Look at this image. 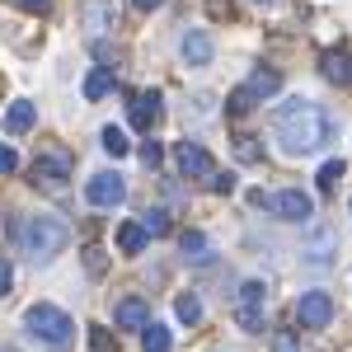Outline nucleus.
<instances>
[{
	"label": "nucleus",
	"mask_w": 352,
	"mask_h": 352,
	"mask_svg": "<svg viewBox=\"0 0 352 352\" xmlns=\"http://www.w3.org/2000/svg\"><path fill=\"white\" fill-rule=\"evenodd\" d=\"M272 127H277V141H282L287 155H315L338 136V118L329 109H320L315 99H292V104L277 109Z\"/></svg>",
	"instance_id": "nucleus-1"
},
{
	"label": "nucleus",
	"mask_w": 352,
	"mask_h": 352,
	"mask_svg": "<svg viewBox=\"0 0 352 352\" xmlns=\"http://www.w3.org/2000/svg\"><path fill=\"white\" fill-rule=\"evenodd\" d=\"M14 235H19V244H24V254L33 263H52L56 254L71 244V226L61 217H52V212H38V217H24V226Z\"/></svg>",
	"instance_id": "nucleus-2"
},
{
	"label": "nucleus",
	"mask_w": 352,
	"mask_h": 352,
	"mask_svg": "<svg viewBox=\"0 0 352 352\" xmlns=\"http://www.w3.org/2000/svg\"><path fill=\"white\" fill-rule=\"evenodd\" d=\"M24 324H28V333H33L38 343H47V348H56V352H66V348H71V338H76V320H71L61 305H47V300L28 305Z\"/></svg>",
	"instance_id": "nucleus-3"
},
{
	"label": "nucleus",
	"mask_w": 352,
	"mask_h": 352,
	"mask_svg": "<svg viewBox=\"0 0 352 352\" xmlns=\"http://www.w3.org/2000/svg\"><path fill=\"white\" fill-rule=\"evenodd\" d=\"M263 310H268V287L263 282H244L235 300V320L244 333H263Z\"/></svg>",
	"instance_id": "nucleus-4"
},
{
	"label": "nucleus",
	"mask_w": 352,
	"mask_h": 352,
	"mask_svg": "<svg viewBox=\"0 0 352 352\" xmlns=\"http://www.w3.org/2000/svg\"><path fill=\"white\" fill-rule=\"evenodd\" d=\"M263 207H268L277 221H292V226H305V221L315 217V197H310V192H300V188H282V192H272Z\"/></svg>",
	"instance_id": "nucleus-5"
},
{
	"label": "nucleus",
	"mask_w": 352,
	"mask_h": 352,
	"mask_svg": "<svg viewBox=\"0 0 352 352\" xmlns=\"http://www.w3.org/2000/svg\"><path fill=\"white\" fill-rule=\"evenodd\" d=\"M80 24H85V38H89V43L109 38L113 28H118V5H113V0H85L80 5Z\"/></svg>",
	"instance_id": "nucleus-6"
},
{
	"label": "nucleus",
	"mask_w": 352,
	"mask_h": 352,
	"mask_svg": "<svg viewBox=\"0 0 352 352\" xmlns=\"http://www.w3.org/2000/svg\"><path fill=\"white\" fill-rule=\"evenodd\" d=\"M174 160L184 169V179H212L217 174V160H212V151L202 141H179L174 146Z\"/></svg>",
	"instance_id": "nucleus-7"
},
{
	"label": "nucleus",
	"mask_w": 352,
	"mask_h": 352,
	"mask_svg": "<svg viewBox=\"0 0 352 352\" xmlns=\"http://www.w3.org/2000/svg\"><path fill=\"white\" fill-rule=\"evenodd\" d=\"M85 197H89V207H118V202L127 197V179L113 174V169H104V174H94V179L85 184Z\"/></svg>",
	"instance_id": "nucleus-8"
},
{
	"label": "nucleus",
	"mask_w": 352,
	"mask_h": 352,
	"mask_svg": "<svg viewBox=\"0 0 352 352\" xmlns=\"http://www.w3.org/2000/svg\"><path fill=\"white\" fill-rule=\"evenodd\" d=\"M333 320V296L329 292H305L296 300V324L300 329H324Z\"/></svg>",
	"instance_id": "nucleus-9"
},
{
	"label": "nucleus",
	"mask_w": 352,
	"mask_h": 352,
	"mask_svg": "<svg viewBox=\"0 0 352 352\" xmlns=\"http://www.w3.org/2000/svg\"><path fill=\"white\" fill-rule=\"evenodd\" d=\"M66 179H71V160L66 155H38L33 160V184L38 188H47V192H56V188H66Z\"/></svg>",
	"instance_id": "nucleus-10"
},
{
	"label": "nucleus",
	"mask_w": 352,
	"mask_h": 352,
	"mask_svg": "<svg viewBox=\"0 0 352 352\" xmlns=\"http://www.w3.org/2000/svg\"><path fill=\"white\" fill-rule=\"evenodd\" d=\"M113 324L118 329H146L151 324V305L141 296H122L118 305H113Z\"/></svg>",
	"instance_id": "nucleus-11"
},
{
	"label": "nucleus",
	"mask_w": 352,
	"mask_h": 352,
	"mask_svg": "<svg viewBox=\"0 0 352 352\" xmlns=\"http://www.w3.org/2000/svg\"><path fill=\"white\" fill-rule=\"evenodd\" d=\"M179 52H184V61H188V66H207V61H212V52H217V43H212V33L188 28V33H184V43H179Z\"/></svg>",
	"instance_id": "nucleus-12"
},
{
	"label": "nucleus",
	"mask_w": 352,
	"mask_h": 352,
	"mask_svg": "<svg viewBox=\"0 0 352 352\" xmlns=\"http://www.w3.org/2000/svg\"><path fill=\"white\" fill-rule=\"evenodd\" d=\"M333 254H338V230H315L305 244V263L324 268V263H333Z\"/></svg>",
	"instance_id": "nucleus-13"
},
{
	"label": "nucleus",
	"mask_w": 352,
	"mask_h": 352,
	"mask_svg": "<svg viewBox=\"0 0 352 352\" xmlns=\"http://www.w3.org/2000/svg\"><path fill=\"white\" fill-rule=\"evenodd\" d=\"M33 122H38V104H28V99H14V104L5 109V132L10 136L33 132Z\"/></svg>",
	"instance_id": "nucleus-14"
},
{
	"label": "nucleus",
	"mask_w": 352,
	"mask_h": 352,
	"mask_svg": "<svg viewBox=\"0 0 352 352\" xmlns=\"http://www.w3.org/2000/svg\"><path fill=\"white\" fill-rule=\"evenodd\" d=\"M132 122L141 127V132H151L155 122H160V94L151 89V94H136L132 99Z\"/></svg>",
	"instance_id": "nucleus-15"
},
{
	"label": "nucleus",
	"mask_w": 352,
	"mask_h": 352,
	"mask_svg": "<svg viewBox=\"0 0 352 352\" xmlns=\"http://www.w3.org/2000/svg\"><path fill=\"white\" fill-rule=\"evenodd\" d=\"M320 66H324V80H333V85H352V56L343 52V47L324 52V56H320Z\"/></svg>",
	"instance_id": "nucleus-16"
},
{
	"label": "nucleus",
	"mask_w": 352,
	"mask_h": 352,
	"mask_svg": "<svg viewBox=\"0 0 352 352\" xmlns=\"http://www.w3.org/2000/svg\"><path fill=\"white\" fill-rule=\"evenodd\" d=\"M244 89H249V99H272V94L282 89V76H277V71H263V66H258V71L249 76V85H244Z\"/></svg>",
	"instance_id": "nucleus-17"
},
{
	"label": "nucleus",
	"mask_w": 352,
	"mask_h": 352,
	"mask_svg": "<svg viewBox=\"0 0 352 352\" xmlns=\"http://www.w3.org/2000/svg\"><path fill=\"white\" fill-rule=\"evenodd\" d=\"M179 249H184L188 263H212V240H207L202 230H188V235L179 240Z\"/></svg>",
	"instance_id": "nucleus-18"
},
{
	"label": "nucleus",
	"mask_w": 352,
	"mask_h": 352,
	"mask_svg": "<svg viewBox=\"0 0 352 352\" xmlns=\"http://www.w3.org/2000/svg\"><path fill=\"white\" fill-rule=\"evenodd\" d=\"M118 249H122V254H141V249H146L141 221H122V226H118Z\"/></svg>",
	"instance_id": "nucleus-19"
},
{
	"label": "nucleus",
	"mask_w": 352,
	"mask_h": 352,
	"mask_svg": "<svg viewBox=\"0 0 352 352\" xmlns=\"http://www.w3.org/2000/svg\"><path fill=\"white\" fill-rule=\"evenodd\" d=\"M113 85H118V80H113V66H99V71H89V80H85V99H104Z\"/></svg>",
	"instance_id": "nucleus-20"
},
{
	"label": "nucleus",
	"mask_w": 352,
	"mask_h": 352,
	"mask_svg": "<svg viewBox=\"0 0 352 352\" xmlns=\"http://www.w3.org/2000/svg\"><path fill=\"white\" fill-rule=\"evenodd\" d=\"M141 348H146V352H169V348H174V338H169V329H164V324H146V329H141Z\"/></svg>",
	"instance_id": "nucleus-21"
},
{
	"label": "nucleus",
	"mask_w": 352,
	"mask_h": 352,
	"mask_svg": "<svg viewBox=\"0 0 352 352\" xmlns=\"http://www.w3.org/2000/svg\"><path fill=\"white\" fill-rule=\"evenodd\" d=\"M99 146H104V151H109L113 160H118V155H127V151H132V141H127V136H122V127H104V136H99Z\"/></svg>",
	"instance_id": "nucleus-22"
},
{
	"label": "nucleus",
	"mask_w": 352,
	"mask_h": 352,
	"mask_svg": "<svg viewBox=\"0 0 352 352\" xmlns=\"http://www.w3.org/2000/svg\"><path fill=\"white\" fill-rule=\"evenodd\" d=\"M141 230H146V240L169 235V212H160V207H155V212H146V217H141Z\"/></svg>",
	"instance_id": "nucleus-23"
},
{
	"label": "nucleus",
	"mask_w": 352,
	"mask_h": 352,
	"mask_svg": "<svg viewBox=\"0 0 352 352\" xmlns=\"http://www.w3.org/2000/svg\"><path fill=\"white\" fill-rule=\"evenodd\" d=\"M174 315H179L184 324H197V320H202V300L192 296V292H188V296H179V300H174Z\"/></svg>",
	"instance_id": "nucleus-24"
},
{
	"label": "nucleus",
	"mask_w": 352,
	"mask_h": 352,
	"mask_svg": "<svg viewBox=\"0 0 352 352\" xmlns=\"http://www.w3.org/2000/svg\"><path fill=\"white\" fill-rule=\"evenodd\" d=\"M343 169H348L343 160H324V169H320V188L333 192V188H338V179H343Z\"/></svg>",
	"instance_id": "nucleus-25"
},
{
	"label": "nucleus",
	"mask_w": 352,
	"mask_h": 352,
	"mask_svg": "<svg viewBox=\"0 0 352 352\" xmlns=\"http://www.w3.org/2000/svg\"><path fill=\"white\" fill-rule=\"evenodd\" d=\"M160 160H164L160 141H146V146H141V164H146V169H160Z\"/></svg>",
	"instance_id": "nucleus-26"
},
{
	"label": "nucleus",
	"mask_w": 352,
	"mask_h": 352,
	"mask_svg": "<svg viewBox=\"0 0 352 352\" xmlns=\"http://www.w3.org/2000/svg\"><path fill=\"white\" fill-rule=\"evenodd\" d=\"M249 109H254L249 89H235V94H230V104H226V113H249Z\"/></svg>",
	"instance_id": "nucleus-27"
},
{
	"label": "nucleus",
	"mask_w": 352,
	"mask_h": 352,
	"mask_svg": "<svg viewBox=\"0 0 352 352\" xmlns=\"http://www.w3.org/2000/svg\"><path fill=\"white\" fill-rule=\"evenodd\" d=\"M235 151H240V160H258V146H254V136H235Z\"/></svg>",
	"instance_id": "nucleus-28"
},
{
	"label": "nucleus",
	"mask_w": 352,
	"mask_h": 352,
	"mask_svg": "<svg viewBox=\"0 0 352 352\" xmlns=\"http://www.w3.org/2000/svg\"><path fill=\"white\" fill-rule=\"evenodd\" d=\"M85 268L99 277V272H104V249H85Z\"/></svg>",
	"instance_id": "nucleus-29"
},
{
	"label": "nucleus",
	"mask_w": 352,
	"mask_h": 352,
	"mask_svg": "<svg viewBox=\"0 0 352 352\" xmlns=\"http://www.w3.org/2000/svg\"><path fill=\"white\" fill-rule=\"evenodd\" d=\"M10 287H14V268L10 258H0V296H10Z\"/></svg>",
	"instance_id": "nucleus-30"
},
{
	"label": "nucleus",
	"mask_w": 352,
	"mask_h": 352,
	"mask_svg": "<svg viewBox=\"0 0 352 352\" xmlns=\"http://www.w3.org/2000/svg\"><path fill=\"white\" fill-rule=\"evenodd\" d=\"M14 5H19L24 14H47V10H52V0H14Z\"/></svg>",
	"instance_id": "nucleus-31"
},
{
	"label": "nucleus",
	"mask_w": 352,
	"mask_h": 352,
	"mask_svg": "<svg viewBox=\"0 0 352 352\" xmlns=\"http://www.w3.org/2000/svg\"><path fill=\"white\" fill-rule=\"evenodd\" d=\"M14 169H19V155L10 146H0V174H14Z\"/></svg>",
	"instance_id": "nucleus-32"
},
{
	"label": "nucleus",
	"mask_w": 352,
	"mask_h": 352,
	"mask_svg": "<svg viewBox=\"0 0 352 352\" xmlns=\"http://www.w3.org/2000/svg\"><path fill=\"white\" fill-rule=\"evenodd\" d=\"M212 192H235V179L230 174H212Z\"/></svg>",
	"instance_id": "nucleus-33"
},
{
	"label": "nucleus",
	"mask_w": 352,
	"mask_h": 352,
	"mask_svg": "<svg viewBox=\"0 0 352 352\" xmlns=\"http://www.w3.org/2000/svg\"><path fill=\"white\" fill-rule=\"evenodd\" d=\"M132 5H136V10H160L164 0H132Z\"/></svg>",
	"instance_id": "nucleus-34"
},
{
	"label": "nucleus",
	"mask_w": 352,
	"mask_h": 352,
	"mask_svg": "<svg viewBox=\"0 0 352 352\" xmlns=\"http://www.w3.org/2000/svg\"><path fill=\"white\" fill-rule=\"evenodd\" d=\"M277 352H296V343H292V338H282V343H277Z\"/></svg>",
	"instance_id": "nucleus-35"
},
{
	"label": "nucleus",
	"mask_w": 352,
	"mask_h": 352,
	"mask_svg": "<svg viewBox=\"0 0 352 352\" xmlns=\"http://www.w3.org/2000/svg\"><path fill=\"white\" fill-rule=\"evenodd\" d=\"M258 5H268V0H258Z\"/></svg>",
	"instance_id": "nucleus-36"
},
{
	"label": "nucleus",
	"mask_w": 352,
	"mask_h": 352,
	"mask_svg": "<svg viewBox=\"0 0 352 352\" xmlns=\"http://www.w3.org/2000/svg\"><path fill=\"white\" fill-rule=\"evenodd\" d=\"M0 352H10V348H0Z\"/></svg>",
	"instance_id": "nucleus-37"
},
{
	"label": "nucleus",
	"mask_w": 352,
	"mask_h": 352,
	"mask_svg": "<svg viewBox=\"0 0 352 352\" xmlns=\"http://www.w3.org/2000/svg\"><path fill=\"white\" fill-rule=\"evenodd\" d=\"M348 207H352V202H348Z\"/></svg>",
	"instance_id": "nucleus-38"
}]
</instances>
